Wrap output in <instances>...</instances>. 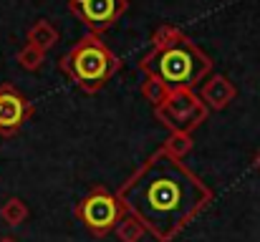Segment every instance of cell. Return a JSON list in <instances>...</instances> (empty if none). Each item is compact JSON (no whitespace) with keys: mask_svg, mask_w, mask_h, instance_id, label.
<instances>
[{"mask_svg":"<svg viewBox=\"0 0 260 242\" xmlns=\"http://www.w3.org/2000/svg\"><path fill=\"white\" fill-rule=\"evenodd\" d=\"M69 10L86 25L88 33L101 36L129 10V0H69Z\"/></svg>","mask_w":260,"mask_h":242,"instance_id":"6","label":"cell"},{"mask_svg":"<svg viewBox=\"0 0 260 242\" xmlns=\"http://www.w3.org/2000/svg\"><path fill=\"white\" fill-rule=\"evenodd\" d=\"M124 215H126V210H124L121 199L116 194H111L106 187L91 189L86 197L76 204V217L96 237H104L111 230H116V225H119V220Z\"/></svg>","mask_w":260,"mask_h":242,"instance_id":"5","label":"cell"},{"mask_svg":"<svg viewBox=\"0 0 260 242\" xmlns=\"http://www.w3.org/2000/svg\"><path fill=\"white\" fill-rule=\"evenodd\" d=\"M28 215H30V210H28V204H25L20 197H8V199L0 204V220H3L8 227L23 225V222L28 220Z\"/></svg>","mask_w":260,"mask_h":242,"instance_id":"10","label":"cell"},{"mask_svg":"<svg viewBox=\"0 0 260 242\" xmlns=\"http://www.w3.org/2000/svg\"><path fill=\"white\" fill-rule=\"evenodd\" d=\"M43 61H46V53L43 51H38L36 46H23L20 51H18V63H20V68H25V71H38L41 66H43Z\"/></svg>","mask_w":260,"mask_h":242,"instance_id":"14","label":"cell"},{"mask_svg":"<svg viewBox=\"0 0 260 242\" xmlns=\"http://www.w3.org/2000/svg\"><path fill=\"white\" fill-rule=\"evenodd\" d=\"M0 242H18L15 237H0Z\"/></svg>","mask_w":260,"mask_h":242,"instance_id":"16","label":"cell"},{"mask_svg":"<svg viewBox=\"0 0 260 242\" xmlns=\"http://www.w3.org/2000/svg\"><path fill=\"white\" fill-rule=\"evenodd\" d=\"M142 96H144V101H149L154 109L170 96V88L162 83V81L152 79V76H147L144 79V83H142Z\"/></svg>","mask_w":260,"mask_h":242,"instance_id":"13","label":"cell"},{"mask_svg":"<svg viewBox=\"0 0 260 242\" xmlns=\"http://www.w3.org/2000/svg\"><path fill=\"white\" fill-rule=\"evenodd\" d=\"M210 109L194 88H172L170 96L154 109V119L170 129V134H192L207 121Z\"/></svg>","mask_w":260,"mask_h":242,"instance_id":"4","label":"cell"},{"mask_svg":"<svg viewBox=\"0 0 260 242\" xmlns=\"http://www.w3.org/2000/svg\"><path fill=\"white\" fill-rule=\"evenodd\" d=\"M139 68L144 71V76L162 81L172 91V88H194L200 81L210 76L212 61L194 41H189L182 30H177L172 41L152 46L149 53L142 56Z\"/></svg>","mask_w":260,"mask_h":242,"instance_id":"2","label":"cell"},{"mask_svg":"<svg viewBox=\"0 0 260 242\" xmlns=\"http://www.w3.org/2000/svg\"><path fill=\"white\" fill-rule=\"evenodd\" d=\"M253 164H255V169H258V171H260V152H258V154H255V161H253Z\"/></svg>","mask_w":260,"mask_h":242,"instance_id":"15","label":"cell"},{"mask_svg":"<svg viewBox=\"0 0 260 242\" xmlns=\"http://www.w3.org/2000/svg\"><path fill=\"white\" fill-rule=\"evenodd\" d=\"M25 41H28V46H36L38 51L48 53V51L58 43V30H56V25H53L51 20H36V23L28 28Z\"/></svg>","mask_w":260,"mask_h":242,"instance_id":"9","label":"cell"},{"mask_svg":"<svg viewBox=\"0 0 260 242\" xmlns=\"http://www.w3.org/2000/svg\"><path fill=\"white\" fill-rule=\"evenodd\" d=\"M235 96H238L235 83L228 79V76H222V74L210 76V79L202 83V88H200V98H202L205 106L212 109V111H222V109H228V106L235 101Z\"/></svg>","mask_w":260,"mask_h":242,"instance_id":"8","label":"cell"},{"mask_svg":"<svg viewBox=\"0 0 260 242\" xmlns=\"http://www.w3.org/2000/svg\"><path fill=\"white\" fill-rule=\"evenodd\" d=\"M162 149H165L167 154H172L174 159H184V157L194 149L192 134H170L167 142L162 144Z\"/></svg>","mask_w":260,"mask_h":242,"instance_id":"12","label":"cell"},{"mask_svg":"<svg viewBox=\"0 0 260 242\" xmlns=\"http://www.w3.org/2000/svg\"><path fill=\"white\" fill-rule=\"evenodd\" d=\"M144 235H147V230L132 215H124L119 220V225H116V237H119V242H142Z\"/></svg>","mask_w":260,"mask_h":242,"instance_id":"11","label":"cell"},{"mask_svg":"<svg viewBox=\"0 0 260 242\" xmlns=\"http://www.w3.org/2000/svg\"><path fill=\"white\" fill-rule=\"evenodd\" d=\"M30 116L33 103L13 83H0V136H15Z\"/></svg>","mask_w":260,"mask_h":242,"instance_id":"7","label":"cell"},{"mask_svg":"<svg viewBox=\"0 0 260 242\" xmlns=\"http://www.w3.org/2000/svg\"><path fill=\"white\" fill-rule=\"evenodd\" d=\"M58 68L84 93H96L116 76V71L121 68V61L101 41V36L86 33L69 48V53L61 56Z\"/></svg>","mask_w":260,"mask_h":242,"instance_id":"3","label":"cell"},{"mask_svg":"<svg viewBox=\"0 0 260 242\" xmlns=\"http://www.w3.org/2000/svg\"><path fill=\"white\" fill-rule=\"evenodd\" d=\"M126 215L137 217L147 235L157 242H172L197 215L212 202V189L182 159H174L162 147L119 187Z\"/></svg>","mask_w":260,"mask_h":242,"instance_id":"1","label":"cell"}]
</instances>
